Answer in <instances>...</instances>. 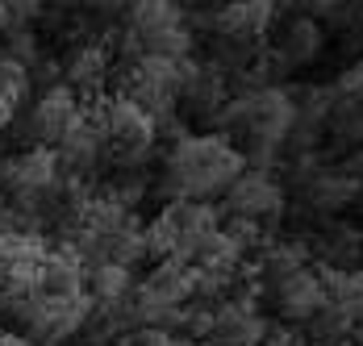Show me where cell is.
I'll return each mask as SVG.
<instances>
[{"instance_id":"ac0fdd59","label":"cell","mask_w":363,"mask_h":346,"mask_svg":"<svg viewBox=\"0 0 363 346\" xmlns=\"http://www.w3.org/2000/svg\"><path fill=\"white\" fill-rule=\"evenodd\" d=\"M176 238H180V230H176V221H172V213L163 208L150 225H143V242H146V259L155 255V259H172V250H176Z\"/></svg>"},{"instance_id":"f1b7e54d","label":"cell","mask_w":363,"mask_h":346,"mask_svg":"<svg viewBox=\"0 0 363 346\" xmlns=\"http://www.w3.org/2000/svg\"><path fill=\"white\" fill-rule=\"evenodd\" d=\"M0 208H4V196H0Z\"/></svg>"},{"instance_id":"603a6c76","label":"cell","mask_w":363,"mask_h":346,"mask_svg":"<svg viewBox=\"0 0 363 346\" xmlns=\"http://www.w3.org/2000/svg\"><path fill=\"white\" fill-rule=\"evenodd\" d=\"M4 13H9V30H30V21L42 17V4H34V0H13V4H4Z\"/></svg>"},{"instance_id":"5bb4252c","label":"cell","mask_w":363,"mask_h":346,"mask_svg":"<svg viewBox=\"0 0 363 346\" xmlns=\"http://www.w3.org/2000/svg\"><path fill=\"white\" fill-rule=\"evenodd\" d=\"M125 17H130V34H138V38H150V34H159V30L184 26L180 4H167V0H138V4H130Z\"/></svg>"},{"instance_id":"7a4b0ae2","label":"cell","mask_w":363,"mask_h":346,"mask_svg":"<svg viewBox=\"0 0 363 346\" xmlns=\"http://www.w3.org/2000/svg\"><path fill=\"white\" fill-rule=\"evenodd\" d=\"M105 134L117 146V159L125 167L130 163H143L146 155H150V146H155V138H159L155 117H146L143 108L134 101H125V96L109 101V108H105Z\"/></svg>"},{"instance_id":"8992f818","label":"cell","mask_w":363,"mask_h":346,"mask_svg":"<svg viewBox=\"0 0 363 346\" xmlns=\"http://www.w3.org/2000/svg\"><path fill=\"white\" fill-rule=\"evenodd\" d=\"M272 21H276V4L247 0V4H225L213 17V30H218V38H230V42H255V38H263Z\"/></svg>"},{"instance_id":"7402d4cb","label":"cell","mask_w":363,"mask_h":346,"mask_svg":"<svg viewBox=\"0 0 363 346\" xmlns=\"http://www.w3.org/2000/svg\"><path fill=\"white\" fill-rule=\"evenodd\" d=\"M221 234H225V238H234V242L242 246V250H247V246H259V242H263V234H259V221H247V217H230Z\"/></svg>"},{"instance_id":"6da1fadb","label":"cell","mask_w":363,"mask_h":346,"mask_svg":"<svg viewBox=\"0 0 363 346\" xmlns=\"http://www.w3.org/2000/svg\"><path fill=\"white\" fill-rule=\"evenodd\" d=\"M242 163H247L242 150H234L221 134H188L172 146L159 192L176 196V201H205L209 205V196L230 192V184L242 175Z\"/></svg>"},{"instance_id":"4fadbf2b","label":"cell","mask_w":363,"mask_h":346,"mask_svg":"<svg viewBox=\"0 0 363 346\" xmlns=\"http://www.w3.org/2000/svg\"><path fill=\"white\" fill-rule=\"evenodd\" d=\"M305 196H309V205L318 208V213H338V208H347L359 196V188L351 179H342L338 172H322L305 184Z\"/></svg>"},{"instance_id":"7c38bea8","label":"cell","mask_w":363,"mask_h":346,"mask_svg":"<svg viewBox=\"0 0 363 346\" xmlns=\"http://www.w3.org/2000/svg\"><path fill=\"white\" fill-rule=\"evenodd\" d=\"M322 292L326 305L347 309L355 321H363V272H338V267H322Z\"/></svg>"},{"instance_id":"d6986e66","label":"cell","mask_w":363,"mask_h":346,"mask_svg":"<svg viewBox=\"0 0 363 346\" xmlns=\"http://www.w3.org/2000/svg\"><path fill=\"white\" fill-rule=\"evenodd\" d=\"M330 255V263H338V272H347L355 259H359V250H363V238L355 234V230H347V225H338V230H330V238L326 246H322Z\"/></svg>"},{"instance_id":"9c48e42d","label":"cell","mask_w":363,"mask_h":346,"mask_svg":"<svg viewBox=\"0 0 363 346\" xmlns=\"http://www.w3.org/2000/svg\"><path fill=\"white\" fill-rule=\"evenodd\" d=\"M59 155L50 150V146H34V150H26V155H17V172H13V192H38V196H46V192H55L59 188Z\"/></svg>"},{"instance_id":"f546056e","label":"cell","mask_w":363,"mask_h":346,"mask_svg":"<svg viewBox=\"0 0 363 346\" xmlns=\"http://www.w3.org/2000/svg\"><path fill=\"white\" fill-rule=\"evenodd\" d=\"M0 334H4V330H0Z\"/></svg>"},{"instance_id":"ba28073f","label":"cell","mask_w":363,"mask_h":346,"mask_svg":"<svg viewBox=\"0 0 363 346\" xmlns=\"http://www.w3.org/2000/svg\"><path fill=\"white\" fill-rule=\"evenodd\" d=\"M276 301H280V313H284L289 321H301V325H305L313 313L326 305V292H322V279L313 276L309 267H301L296 276L276 284Z\"/></svg>"},{"instance_id":"83f0119b","label":"cell","mask_w":363,"mask_h":346,"mask_svg":"<svg viewBox=\"0 0 363 346\" xmlns=\"http://www.w3.org/2000/svg\"><path fill=\"white\" fill-rule=\"evenodd\" d=\"M351 334H355V342H351V346H363V321H355V330H351Z\"/></svg>"},{"instance_id":"8fae6325","label":"cell","mask_w":363,"mask_h":346,"mask_svg":"<svg viewBox=\"0 0 363 346\" xmlns=\"http://www.w3.org/2000/svg\"><path fill=\"white\" fill-rule=\"evenodd\" d=\"M138 292L155 296V301H163V305H184V301L192 296V267L163 259V263L146 276V284L138 288Z\"/></svg>"},{"instance_id":"52a82bcc","label":"cell","mask_w":363,"mask_h":346,"mask_svg":"<svg viewBox=\"0 0 363 346\" xmlns=\"http://www.w3.org/2000/svg\"><path fill=\"white\" fill-rule=\"evenodd\" d=\"M63 75H67V88H72L75 96L84 92L88 101H96L105 92V79H109V50L101 42H84L72 59H67Z\"/></svg>"},{"instance_id":"30bf717a","label":"cell","mask_w":363,"mask_h":346,"mask_svg":"<svg viewBox=\"0 0 363 346\" xmlns=\"http://www.w3.org/2000/svg\"><path fill=\"white\" fill-rule=\"evenodd\" d=\"M318 50H322V30H318V21H309V17L292 21L289 34H284V42H276V59H280V67L284 71L305 67Z\"/></svg>"},{"instance_id":"ffe728a7","label":"cell","mask_w":363,"mask_h":346,"mask_svg":"<svg viewBox=\"0 0 363 346\" xmlns=\"http://www.w3.org/2000/svg\"><path fill=\"white\" fill-rule=\"evenodd\" d=\"M9 46H4V59H13V63H21V67L30 71L38 63V38L34 30H9Z\"/></svg>"},{"instance_id":"cb8c5ba5","label":"cell","mask_w":363,"mask_h":346,"mask_svg":"<svg viewBox=\"0 0 363 346\" xmlns=\"http://www.w3.org/2000/svg\"><path fill=\"white\" fill-rule=\"evenodd\" d=\"M30 71H34V75H30V84L38 79V84H46V88H55V84H59V71H63V67H59L55 59H38Z\"/></svg>"},{"instance_id":"e0dca14e","label":"cell","mask_w":363,"mask_h":346,"mask_svg":"<svg viewBox=\"0 0 363 346\" xmlns=\"http://www.w3.org/2000/svg\"><path fill=\"white\" fill-rule=\"evenodd\" d=\"M305 325H309V334H313L322 346H330V342H342V338L355 330V317H351L347 309H338V305H322Z\"/></svg>"},{"instance_id":"2e32d148","label":"cell","mask_w":363,"mask_h":346,"mask_svg":"<svg viewBox=\"0 0 363 346\" xmlns=\"http://www.w3.org/2000/svg\"><path fill=\"white\" fill-rule=\"evenodd\" d=\"M255 267H259V276H263V279L280 284V279L296 276V272L305 267V246H292V242H272V246H263V259H259Z\"/></svg>"},{"instance_id":"3957f363","label":"cell","mask_w":363,"mask_h":346,"mask_svg":"<svg viewBox=\"0 0 363 346\" xmlns=\"http://www.w3.org/2000/svg\"><path fill=\"white\" fill-rule=\"evenodd\" d=\"M79 117H84V104L75 96L67 84H55V88H46L42 96H38L34 113H30V134H34L42 146H59V142L72 134L75 125H79Z\"/></svg>"},{"instance_id":"4316f807","label":"cell","mask_w":363,"mask_h":346,"mask_svg":"<svg viewBox=\"0 0 363 346\" xmlns=\"http://www.w3.org/2000/svg\"><path fill=\"white\" fill-rule=\"evenodd\" d=\"M9 34V13H4V4H0V38Z\"/></svg>"},{"instance_id":"9a60e30c","label":"cell","mask_w":363,"mask_h":346,"mask_svg":"<svg viewBox=\"0 0 363 346\" xmlns=\"http://www.w3.org/2000/svg\"><path fill=\"white\" fill-rule=\"evenodd\" d=\"M88 279H92V301H96V305H121V301L134 296V276H130V267L101 263V267H92Z\"/></svg>"},{"instance_id":"5b68a950","label":"cell","mask_w":363,"mask_h":346,"mask_svg":"<svg viewBox=\"0 0 363 346\" xmlns=\"http://www.w3.org/2000/svg\"><path fill=\"white\" fill-rule=\"evenodd\" d=\"M267 321L255 313L251 301H225L221 309H213V330H209V338L218 346H263L267 338Z\"/></svg>"},{"instance_id":"44dd1931","label":"cell","mask_w":363,"mask_h":346,"mask_svg":"<svg viewBox=\"0 0 363 346\" xmlns=\"http://www.w3.org/2000/svg\"><path fill=\"white\" fill-rule=\"evenodd\" d=\"M105 196H113L117 205H121L125 213H130V208H134V205H138V201L146 196V184H143V175H134V172L117 175V179H113V188L105 192Z\"/></svg>"},{"instance_id":"d4e9b609","label":"cell","mask_w":363,"mask_h":346,"mask_svg":"<svg viewBox=\"0 0 363 346\" xmlns=\"http://www.w3.org/2000/svg\"><path fill=\"white\" fill-rule=\"evenodd\" d=\"M4 272H9V238L0 234V284H4Z\"/></svg>"},{"instance_id":"277c9868","label":"cell","mask_w":363,"mask_h":346,"mask_svg":"<svg viewBox=\"0 0 363 346\" xmlns=\"http://www.w3.org/2000/svg\"><path fill=\"white\" fill-rule=\"evenodd\" d=\"M225 196H230L234 217H247V221H276L284 213V188L267 172H242Z\"/></svg>"},{"instance_id":"484cf974","label":"cell","mask_w":363,"mask_h":346,"mask_svg":"<svg viewBox=\"0 0 363 346\" xmlns=\"http://www.w3.org/2000/svg\"><path fill=\"white\" fill-rule=\"evenodd\" d=\"M13 113H17V108H13V104H4V101H0V130H4V125H9V121H13Z\"/></svg>"}]
</instances>
